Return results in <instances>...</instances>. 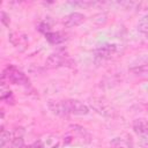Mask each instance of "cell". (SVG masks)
<instances>
[{
	"mask_svg": "<svg viewBox=\"0 0 148 148\" xmlns=\"http://www.w3.org/2000/svg\"><path fill=\"white\" fill-rule=\"evenodd\" d=\"M146 134L148 135V120L146 121Z\"/></svg>",
	"mask_w": 148,
	"mask_h": 148,
	"instance_id": "19",
	"label": "cell"
},
{
	"mask_svg": "<svg viewBox=\"0 0 148 148\" xmlns=\"http://www.w3.org/2000/svg\"><path fill=\"white\" fill-rule=\"evenodd\" d=\"M47 106L51 110V112L58 117L67 118L69 116V112H68L65 101H49Z\"/></svg>",
	"mask_w": 148,
	"mask_h": 148,
	"instance_id": "5",
	"label": "cell"
},
{
	"mask_svg": "<svg viewBox=\"0 0 148 148\" xmlns=\"http://www.w3.org/2000/svg\"><path fill=\"white\" fill-rule=\"evenodd\" d=\"M71 3L73 6H80V7H89V6L94 5V2H90V1H74Z\"/></svg>",
	"mask_w": 148,
	"mask_h": 148,
	"instance_id": "18",
	"label": "cell"
},
{
	"mask_svg": "<svg viewBox=\"0 0 148 148\" xmlns=\"http://www.w3.org/2000/svg\"><path fill=\"white\" fill-rule=\"evenodd\" d=\"M67 62V56L61 53H52L46 59V67L49 68H57L61 67Z\"/></svg>",
	"mask_w": 148,
	"mask_h": 148,
	"instance_id": "7",
	"label": "cell"
},
{
	"mask_svg": "<svg viewBox=\"0 0 148 148\" xmlns=\"http://www.w3.org/2000/svg\"><path fill=\"white\" fill-rule=\"evenodd\" d=\"M65 103H66V106L68 109L69 114L86 116L90 112V108L86 103H83L79 99H66Z\"/></svg>",
	"mask_w": 148,
	"mask_h": 148,
	"instance_id": "4",
	"label": "cell"
},
{
	"mask_svg": "<svg viewBox=\"0 0 148 148\" xmlns=\"http://www.w3.org/2000/svg\"><path fill=\"white\" fill-rule=\"evenodd\" d=\"M10 140V133L6 130H3V127H1V136H0V145L1 148H6V146L9 143Z\"/></svg>",
	"mask_w": 148,
	"mask_h": 148,
	"instance_id": "14",
	"label": "cell"
},
{
	"mask_svg": "<svg viewBox=\"0 0 148 148\" xmlns=\"http://www.w3.org/2000/svg\"><path fill=\"white\" fill-rule=\"evenodd\" d=\"M89 106L96 111L97 113L104 116V117H113L116 114V110L112 108V105L104 98L101 97H91L88 99Z\"/></svg>",
	"mask_w": 148,
	"mask_h": 148,
	"instance_id": "1",
	"label": "cell"
},
{
	"mask_svg": "<svg viewBox=\"0 0 148 148\" xmlns=\"http://www.w3.org/2000/svg\"><path fill=\"white\" fill-rule=\"evenodd\" d=\"M38 30H39L40 32H43L44 35H46V34L51 32V25H50L47 22H42V23L38 25Z\"/></svg>",
	"mask_w": 148,
	"mask_h": 148,
	"instance_id": "16",
	"label": "cell"
},
{
	"mask_svg": "<svg viewBox=\"0 0 148 148\" xmlns=\"http://www.w3.org/2000/svg\"><path fill=\"white\" fill-rule=\"evenodd\" d=\"M131 72L134 73L136 76H140V77H143V79H148V64L131 68Z\"/></svg>",
	"mask_w": 148,
	"mask_h": 148,
	"instance_id": "13",
	"label": "cell"
},
{
	"mask_svg": "<svg viewBox=\"0 0 148 148\" xmlns=\"http://www.w3.org/2000/svg\"><path fill=\"white\" fill-rule=\"evenodd\" d=\"M2 79H7L8 82L13 84H23L28 86L29 84V79L25 76V74L21 71H18L15 66H8L3 73H2Z\"/></svg>",
	"mask_w": 148,
	"mask_h": 148,
	"instance_id": "2",
	"label": "cell"
},
{
	"mask_svg": "<svg viewBox=\"0 0 148 148\" xmlns=\"http://www.w3.org/2000/svg\"><path fill=\"white\" fill-rule=\"evenodd\" d=\"M45 38H46V40L49 42V43H51V44H61V43H64L67 38L65 37V35L64 34H61V32H59V31H56V32H53V31H51V32H49V34H46L45 35Z\"/></svg>",
	"mask_w": 148,
	"mask_h": 148,
	"instance_id": "8",
	"label": "cell"
},
{
	"mask_svg": "<svg viewBox=\"0 0 148 148\" xmlns=\"http://www.w3.org/2000/svg\"><path fill=\"white\" fill-rule=\"evenodd\" d=\"M9 40L12 42V44L16 47L18 46H24L27 44V39H25V36L24 35H21V34H17V32H12L9 35Z\"/></svg>",
	"mask_w": 148,
	"mask_h": 148,
	"instance_id": "9",
	"label": "cell"
},
{
	"mask_svg": "<svg viewBox=\"0 0 148 148\" xmlns=\"http://www.w3.org/2000/svg\"><path fill=\"white\" fill-rule=\"evenodd\" d=\"M133 130L138 135L147 136L146 134V120L145 119H136L133 121Z\"/></svg>",
	"mask_w": 148,
	"mask_h": 148,
	"instance_id": "10",
	"label": "cell"
},
{
	"mask_svg": "<svg viewBox=\"0 0 148 148\" xmlns=\"http://www.w3.org/2000/svg\"><path fill=\"white\" fill-rule=\"evenodd\" d=\"M84 18H86V16H84L82 13L74 12V13H71V14H68L67 16L64 17L62 24H64L66 28H74V27L80 25V24L84 21Z\"/></svg>",
	"mask_w": 148,
	"mask_h": 148,
	"instance_id": "6",
	"label": "cell"
},
{
	"mask_svg": "<svg viewBox=\"0 0 148 148\" xmlns=\"http://www.w3.org/2000/svg\"><path fill=\"white\" fill-rule=\"evenodd\" d=\"M24 140L22 136H15L12 141V148H23Z\"/></svg>",
	"mask_w": 148,
	"mask_h": 148,
	"instance_id": "15",
	"label": "cell"
},
{
	"mask_svg": "<svg viewBox=\"0 0 148 148\" xmlns=\"http://www.w3.org/2000/svg\"><path fill=\"white\" fill-rule=\"evenodd\" d=\"M118 51V45L116 44H104L102 46H99L98 49L95 50L94 54H95V59L97 61H105V60H109L111 59V57L113 54H116Z\"/></svg>",
	"mask_w": 148,
	"mask_h": 148,
	"instance_id": "3",
	"label": "cell"
},
{
	"mask_svg": "<svg viewBox=\"0 0 148 148\" xmlns=\"http://www.w3.org/2000/svg\"><path fill=\"white\" fill-rule=\"evenodd\" d=\"M146 89H147V90H148V86H147V87H146Z\"/></svg>",
	"mask_w": 148,
	"mask_h": 148,
	"instance_id": "20",
	"label": "cell"
},
{
	"mask_svg": "<svg viewBox=\"0 0 148 148\" xmlns=\"http://www.w3.org/2000/svg\"><path fill=\"white\" fill-rule=\"evenodd\" d=\"M69 128L75 133V134H77V135H80V138L81 139H87V141L89 142L90 141V134L87 132V130L84 128V127H82V126H79V125H71L69 126Z\"/></svg>",
	"mask_w": 148,
	"mask_h": 148,
	"instance_id": "11",
	"label": "cell"
},
{
	"mask_svg": "<svg viewBox=\"0 0 148 148\" xmlns=\"http://www.w3.org/2000/svg\"><path fill=\"white\" fill-rule=\"evenodd\" d=\"M138 30L148 37V13L143 15L138 22Z\"/></svg>",
	"mask_w": 148,
	"mask_h": 148,
	"instance_id": "12",
	"label": "cell"
},
{
	"mask_svg": "<svg viewBox=\"0 0 148 148\" xmlns=\"http://www.w3.org/2000/svg\"><path fill=\"white\" fill-rule=\"evenodd\" d=\"M1 22L5 27H9L10 24V18H9V15L5 12H1Z\"/></svg>",
	"mask_w": 148,
	"mask_h": 148,
	"instance_id": "17",
	"label": "cell"
}]
</instances>
